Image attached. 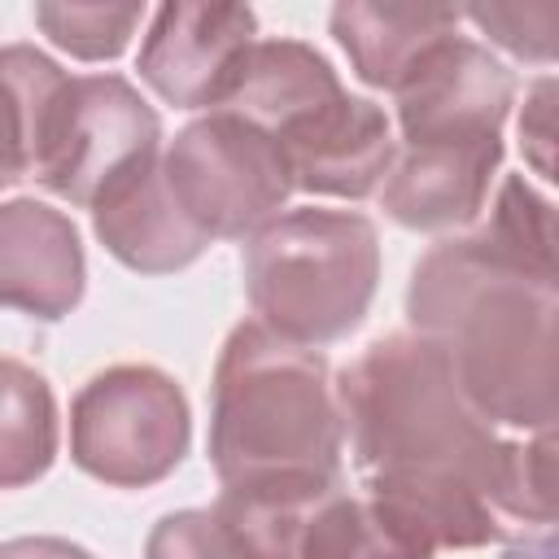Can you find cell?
<instances>
[{"label": "cell", "mask_w": 559, "mask_h": 559, "mask_svg": "<svg viewBox=\"0 0 559 559\" xmlns=\"http://www.w3.org/2000/svg\"><path fill=\"white\" fill-rule=\"evenodd\" d=\"M332 393L362 489L389 502L432 550L507 537L493 498L507 441L467 402L441 345L419 332L380 336Z\"/></svg>", "instance_id": "6da1fadb"}, {"label": "cell", "mask_w": 559, "mask_h": 559, "mask_svg": "<svg viewBox=\"0 0 559 559\" xmlns=\"http://www.w3.org/2000/svg\"><path fill=\"white\" fill-rule=\"evenodd\" d=\"M162 122L153 105L118 74L66 79L44 122L35 179L70 205H96L109 188L157 157Z\"/></svg>", "instance_id": "52a82bcc"}, {"label": "cell", "mask_w": 559, "mask_h": 559, "mask_svg": "<svg viewBox=\"0 0 559 559\" xmlns=\"http://www.w3.org/2000/svg\"><path fill=\"white\" fill-rule=\"evenodd\" d=\"M162 175L188 223L210 240H249L280 218L293 192L280 140L223 109H210L170 140Z\"/></svg>", "instance_id": "5b68a950"}, {"label": "cell", "mask_w": 559, "mask_h": 559, "mask_svg": "<svg viewBox=\"0 0 559 559\" xmlns=\"http://www.w3.org/2000/svg\"><path fill=\"white\" fill-rule=\"evenodd\" d=\"M467 22H476L493 44H502L507 52L546 66L555 57V39H559V4L555 0H537V4H476V9H459Z\"/></svg>", "instance_id": "7402d4cb"}, {"label": "cell", "mask_w": 559, "mask_h": 559, "mask_svg": "<svg viewBox=\"0 0 559 559\" xmlns=\"http://www.w3.org/2000/svg\"><path fill=\"white\" fill-rule=\"evenodd\" d=\"M437 550L376 493L328 485L297 533L293 559H432Z\"/></svg>", "instance_id": "2e32d148"}, {"label": "cell", "mask_w": 559, "mask_h": 559, "mask_svg": "<svg viewBox=\"0 0 559 559\" xmlns=\"http://www.w3.org/2000/svg\"><path fill=\"white\" fill-rule=\"evenodd\" d=\"M92 227L100 245L140 275L183 271L210 245V236L197 231L188 214L179 210V201L170 197L166 175H162V153L92 205Z\"/></svg>", "instance_id": "4fadbf2b"}, {"label": "cell", "mask_w": 559, "mask_h": 559, "mask_svg": "<svg viewBox=\"0 0 559 559\" xmlns=\"http://www.w3.org/2000/svg\"><path fill=\"white\" fill-rule=\"evenodd\" d=\"M144 559H245L214 511L162 515L144 542Z\"/></svg>", "instance_id": "603a6c76"}, {"label": "cell", "mask_w": 559, "mask_h": 559, "mask_svg": "<svg viewBox=\"0 0 559 559\" xmlns=\"http://www.w3.org/2000/svg\"><path fill=\"white\" fill-rule=\"evenodd\" d=\"M393 96L402 144H480L502 140L515 79L489 48L454 31L402 74Z\"/></svg>", "instance_id": "ba28073f"}, {"label": "cell", "mask_w": 559, "mask_h": 559, "mask_svg": "<svg viewBox=\"0 0 559 559\" xmlns=\"http://www.w3.org/2000/svg\"><path fill=\"white\" fill-rule=\"evenodd\" d=\"M192 419L183 389L144 362H118L92 376L70 406L74 463L118 489L157 485L188 454Z\"/></svg>", "instance_id": "8992f818"}, {"label": "cell", "mask_w": 559, "mask_h": 559, "mask_svg": "<svg viewBox=\"0 0 559 559\" xmlns=\"http://www.w3.org/2000/svg\"><path fill=\"white\" fill-rule=\"evenodd\" d=\"M66 79L70 74L31 44L0 48V188L35 175L44 122Z\"/></svg>", "instance_id": "e0dca14e"}, {"label": "cell", "mask_w": 559, "mask_h": 559, "mask_svg": "<svg viewBox=\"0 0 559 559\" xmlns=\"http://www.w3.org/2000/svg\"><path fill=\"white\" fill-rule=\"evenodd\" d=\"M258 17L245 4H166L140 48V79L175 109H218L253 48Z\"/></svg>", "instance_id": "9c48e42d"}, {"label": "cell", "mask_w": 559, "mask_h": 559, "mask_svg": "<svg viewBox=\"0 0 559 559\" xmlns=\"http://www.w3.org/2000/svg\"><path fill=\"white\" fill-rule=\"evenodd\" d=\"M498 515L507 524L524 528H550L559 515V489H555V428L533 432L524 441L502 445L498 467Z\"/></svg>", "instance_id": "ffe728a7"}, {"label": "cell", "mask_w": 559, "mask_h": 559, "mask_svg": "<svg viewBox=\"0 0 559 559\" xmlns=\"http://www.w3.org/2000/svg\"><path fill=\"white\" fill-rule=\"evenodd\" d=\"M406 310L415 332L441 345L459 389L489 424L555 428L559 306L550 280L511 266L476 236H459L415 262Z\"/></svg>", "instance_id": "7a4b0ae2"}, {"label": "cell", "mask_w": 559, "mask_h": 559, "mask_svg": "<svg viewBox=\"0 0 559 559\" xmlns=\"http://www.w3.org/2000/svg\"><path fill=\"white\" fill-rule=\"evenodd\" d=\"M472 236L485 240L511 266L555 284V210L520 175L502 179V188H498V197L489 205V218Z\"/></svg>", "instance_id": "d6986e66"}, {"label": "cell", "mask_w": 559, "mask_h": 559, "mask_svg": "<svg viewBox=\"0 0 559 559\" xmlns=\"http://www.w3.org/2000/svg\"><path fill=\"white\" fill-rule=\"evenodd\" d=\"M463 22L450 4H336L332 35L371 87H397L402 74Z\"/></svg>", "instance_id": "9a60e30c"}, {"label": "cell", "mask_w": 559, "mask_h": 559, "mask_svg": "<svg viewBox=\"0 0 559 559\" xmlns=\"http://www.w3.org/2000/svg\"><path fill=\"white\" fill-rule=\"evenodd\" d=\"M57 459V402L48 380L0 354V489L39 480Z\"/></svg>", "instance_id": "ac0fdd59"}, {"label": "cell", "mask_w": 559, "mask_h": 559, "mask_svg": "<svg viewBox=\"0 0 559 559\" xmlns=\"http://www.w3.org/2000/svg\"><path fill=\"white\" fill-rule=\"evenodd\" d=\"M35 22L70 57L109 61L131 44L135 26L144 22V9L140 4H35Z\"/></svg>", "instance_id": "44dd1931"}, {"label": "cell", "mask_w": 559, "mask_h": 559, "mask_svg": "<svg viewBox=\"0 0 559 559\" xmlns=\"http://www.w3.org/2000/svg\"><path fill=\"white\" fill-rule=\"evenodd\" d=\"M550 555H555V546H550V528H542L533 542L524 537L520 546H511V555H507V559H550Z\"/></svg>", "instance_id": "484cf974"}, {"label": "cell", "mask_w": 559, "mask_h": 559, "mask_svg": "<svg viewBox=\"0 0 559 559\" xmlns=\"http://www.w3.org/2000/svg\"><path fill=\"white\" fill-rule=\"evenodd\" d=\"M0 559H96V555L66 537H13L0 542Z\"/></svg>", "instance_id": "d4e9b609"}, {"label": "cell", "mask_w": 559, "mask_h": 559, "mask_svg": "<svg viewBox=\"0 0 559 559\" xmlns=\"http://www.w3.org/2000/svg\"><path fill=\"white\" fill-rule=\"evenodd\" d=\"M240 271L258 323L319 349L362 323L380 280V240L362 214L288 210L245 240Z\"/></svg>", "instance_id": "277c9868"}, {"label": "cell", "mask_w": 559, "mask_h": 559, "mask_svg": "<svg viewBox=\"0 0 559 559\" xmlns=\"http://www.w3.org/2000/svg\"><path fill=\"white\" fill-rule=\"evenodd\" d=\"M341 92L345 87H341L336 70L310 44L253 39V48L245 52L240 74H236V83L218 109L262 127L266 135H280L284 127H293L297 118H306L310 109L328 105Z\"/></svg>", "instance_id": "5bb4252c"}, {"label": "cell", "mask_w": 559, "mask_h": 559, "mask_svg": "<svg viewBox=\"0 0 559 559\" xmlns=\"http://www.w3.org/2000/svg\"><path fill=\"white\" fill-rule=\"evenodd\" d=\"M520 140H524V157L533 162V170L542 179H550L555 162H550V148H555V83L550 79H537L524 96V114H520Z\"/></svg>", "instance_id": "cb8c5ba5"}, {"label": "cell", "mask_w": 559, "mask_h": 559, "mask_svg": "<svg viewBox=\"0 0 559 559\" xmlns=\"http://www.w3.org/2000/svg\"><path fill=\"white\" fill-rule=\"evenodd\" d=\"M83 245L70 214L17 197L0 205V310L61 319L83 297Z\"/></svg>", "instance_id": "8fae6325"}, {"label": "cell", "mask_w": 559, "mask_h": 559, "mask_svg": "<svg viewBox=\"0 0 559 559\" xmlns=\"http://www.w3.org/2000/svg\"><path fill=\"white\" fill-rule=\"evenodd\" d=\"M341 411L323 354L240 323L214 367L210 463L223 485L336 480Z\"/></svg>", "instance_id": "3957f363"}, {"label": "cell", "mask_w": 559, "mask_h": 559, "mask_svg": "<svg viewBox=\"0 0 559 559\" xmlns=\"http://www.w3.org/2000/svg\"><path fill=\"white\" fill-rule=\"evenodd\" d=\"M293 188L319 192V197H371L397 153L393 127L380 105L362 96H332L328 105L310 109L280 135Z\"/></svg>", "instance_id": "30bf717a"}, {"label": "cell", "mask_w": 559, "mask_h": 559, "mask_svg": "<svg viewBox=\"0 0 559 559\" xmlns=\"http://www.w3.org/2000/svg\"><path fill=\"white\" fill-rule=\"evenodd\" d=\"M502 166V140L480 144H397L380 183V205L415 231L472 223L489 205V183Z\"/></svg>", "instance_id": "7c38bea8"}]
</instances>
